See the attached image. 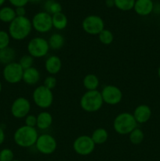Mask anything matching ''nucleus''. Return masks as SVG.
Masks as SVG:
<instances>
[{"label":"nucleus","instance_id":"nucleus-30","mask_svg":"<svg viewBox=\"0 0 160 161\" xmlns=\"http://www.w3.org/2000/svg\"><path fill=\"white\" fill-rule=\"evenodd\" d=\"M10 36L8 31L0 30V50L9 47L10 43Z\"/></svg>","mask_w":160,"mask_h":161},{"label":"nucleus","instance_id":"nucleus-15","mask_svg":"<svg viewBox=\"0 0 160 161\" xmlns=\"http://www.w3.org/2000/svg\"><path fill=\"white\" fill-rule=\"evenodd\" d=\"M154 3L152 0H136L133 10L141 17L148 16L153 12Z\"/></svg>","mask_w":160,"mask_h":161},{"label":"nucleus","instance_id":"nucleus-42","mask_svg":"<svg viewBox=\"0 0 160 161\" xmlns=\"http://www.w3.org/2000/svg\"><path fill=\"white\" fill-rule=\"evenodd\" d=\"M2 90H3V84H2L1 81H0V92L2 91Z\"/></svg>","mask_w":160,"mask_h":161},{"label":"nucleus","instance_id":"nucleus-2","mask_svg":"<svg viewBox=\"0 0 160 161\" xmlns=\"http://www.w3.org/2000/svg\"><path fill=\"white\" fill-rule=\"evenodd\" d=\"M39 135L36 127L23 125L15 130L13 134V141L19 147L27 149L35 146Z\"/></svg>","mask_w":160,"mask_h":161},{"label":"nucleus","instance_id":"nucleus-26","mask_svg":"<svg viewBox=\"0 0 160 161\" xmlns=\"http://www.w3.org/2000/svg\"><path fill=\"white\" fill-rule=\"evenodd\" d=\"M144 139V134L143 130L139 127H136L131 133L129 135V140L133 145L141 144Z\"/></svg>","mask_w":160,"mask_h":161},{"label":"nucleus","instance_id":"nucleus-36","mask_svg":"<svg viewBox=\"0 0 160 161\" xmlns=\"http://www.w3.org/2000/svg\"><path fill=\"white\" fill-rule=\"evenodd\" d=\"M6 139V135H5V131L3 130V127L0 126V146L3 144V142H5Z\"/></svg>","mask_w":160,"mask_h":161},{"label":"nucleus","instance_id":"nucleus-43","mask_svg":"<svg viewBox=\"0 0 160 161\" xmlns=\"http://www.w3.org/2000/svg\"><path fill=\"white\" fill-rule=\"evenodd\" d=\"M12 161H20V160H15V159H14V160H13Z\"/></svg>","mask_w":160,"mask_h":161},{"label":"nucleus","instance_id":"nucleus-23","mask_svg":"<svg viewBox=\"0 0 160 161\" xmlns=\"http://www.w3.org/2000/svg\"><path fill=\"white\" fill-rule=\"evenodd\" d=\"M90 137L95 145H103L108 141L109 135H108V130L105 128L98 127L93 131Z\"/></svg>","mask_w":160,"mask_h":161},{"label":"nucleus","instance_id":"nucleus-39","mask_svg":"<svg viewBox=\"0 0 160 161\" xmlns=\"http://www.w3.org/2000/svg\"><path fill=\"white\" fill-rule=\"evenodd\" d=\"M28 1H29V3H31V4H38V3L42 2V0H28Z\"/></svg>","mask_w":160,"mask_h":161},{"label":"nucleus","instance_id":"nucleus-34","mask_svg":"<svg viewBox=\"0 0 160 161\" xmlns=\"http://www.w3.org/2000/svg\"><path fill=\"white\" fill-rule=\"evenodd\" d=\"M8 1H9V3L15 8L21 7V6L25 7V6L29 3L28 0H8Z\"/></svg>","mask_w":160,"mask_h":161},{"label":"nucleus","instance_id":"nucleus-21","mask_svg":"<svg viewBox=\"0 0 160 161\" xmlns=\"http://www.w3.org/2000/svg\"><path fill=\"white\" fill-rule=\"evenodd\" d=\"M49 46L51 50H59L64 46L65 43V39H64V36L61 33L55 32L53 33L51 36H50L48 39Z\"/></svg>","mask_w":160,"mask_h":161},{"label":"nucleus","instance_id":"nucleus-6","mask_svg":"<svg viewBox=\"0 0 160 161\" xmlns=\"http://www.w3.org/2000/svg\"><path fill=\"white\" fill-rule=\"evenodd\" d=\"M50 48L48 40L41 36L34 37L27 45L28 53L34 58H42L49 53Z\"/></svg>","mask_w":160,"mask_h":161},{"label":"nucleus","instance_id":"nucleus-20","mask_svg":"<svg viewBox=\"0 0 160 161\" xmlns=\"http://www.w3.org/2000/svg\"><path fill=\"white\" fill-rule=\"evenodd\" d=\"M52 22H53V28L58 31H62L67 28L68 20H67V16L64 13L61 12L52 15Z\"/></svg>","mask_w":160,"mask_h":161},{"label":"nucleus","instance_id":"nucleus-5","mask_svg":"<svg viewBox=\"0 0 160 161\" xmlns=\"http://www.w3.org/2000/svg\"><path fill=\"white\" fill-rule=\"evenodd\" d=\"M32 100L35 105L42 109H47L53 103V91L43 85L36 86L32 92Z\"/></svg>","mask_w":160,"mask_h":161},{"label":"nucleus","instance_id":"nucleus-14","mask_svg":"<svg viewBox=\"0 0 160 161\" xmlns=\"http://www.w3.org/2000/svg\"><path fill=\"white\" fill-rule=\"evenodd\" d=\"M132 114H133V117H134L137 124H143L147 123L151 119L152 112L148 105L141 104V105H137L134 108L133 113Z\"/></svg>","mask_w":160,"mask_h":161},{"label":"nucleus","instance_id":"nucleus-45","mask_svg":"<svg viewBox=\"0 0 160 161\" xmlns=\"http://www.w3.org/2000/svg\"><path fill=\"white\" fill-rule=\"evenodd\" d=\"M159 92H160V89H159Z\"/></svg>","mask_w":160,"mask_h":161},{"label":"nucleus","instance_id":"nucleus-27","mask_svg":"<svg viewBox=\"0 0 160 161\" xmlns=\"http://www.w3.org/2000/svg\"><path fill=\"white\" fill-rule=\"evenodd\" d=\"M98 39L103 45H111L114 41V35L112 31L109 29L104 28L100 34L98 35Z\"/></svg>","mask_w":160,"mask_h":161},{"label":"nucleus","instance_id":"nucleus-22","mask_svg":"<svg viewBox=\"0 0 160 161\" xmlns=\"http://www.w3.org/2000/svg\"><path fill=\"white\" fill-rule=\"evenodd\" d=\"M16 58V51L13 47H8L0 50V64H6L13 62Z\"/></svg>","mask_w":160,"mask_h":161},{"label":"nucleus","instance_id":"nucleus-13","mask_svg":"<svg viewBox=\"0 0 160 161\" xmlns=\"http://www.w3.org/2000/svg\"><path fill=\"white\" fill-rule=\"evenodd\" d=\"M31 108V102L28 98L19 97L13 102L10 107V113L16 119H24L29 114Z\"/></svg>","mask_w":160,"mask_h":161},{"label":"nucleus","instance_id":"nucleus-19","mask_svg":"<svg viewBox=\"0 0 160 161\" xmlns=\"http://www.w3.org/2000/svg\"><path fill=\"white\" fill-rule=\"evenodd\" d=\"M83 85L86 91H97L100 86V80L95 74H87L83 78Z\"/></svg>","mask_w":160,"mask_h":161},{"label":"nucleus","instance_id":"nucleus-17","mask_svg":"<svg viewBox=\"0 0 160 161\" xmlns=\"http://www.w3.org/2000/svg\"><path fill=\"white\" fill-rule=\"evenodd\" d=\"M41 80V73L39 69L35 67H31L24 70L22 81L29 86H35Z\"/></svg>","mask_w":160,"mask_h":161},{"label":"nucleus","instance_id":"nucleus-12","mask_svg":"<svg viewBox=\"0 0 160 161\" xmlns=\"http://www.w3.org/2000/svg\"><path fill=\"white\" fill-rule=\"evenodd\" d=\"M104 103L109 105H116L122 100V91L119 87L115 85H106L100 91Z\"/></svg>","mask_w":160,"mask_h":161},{"label":"nucleus","instance_id":"nucleus-40","mask_svg":"<svg viewBox=\"0 0 160 161\" xmlns=\"http://www.w3.org/2000/svg\"><path fill=\"white\" fill-rule=\"evenodd\" d=\"M5 2H6V0H0V7H1L3 4H4Z\"/></svg>","mask_w":160,"mask_h":161},{"label":"nucleus","instance_id":"nucleus-37","mask_svg":"<svg viewBox=\"0 0 160 161\" xmlns=\"http://www.w3.org/2000/svg\"><path fill=\"white\" fill-rule=\"evenodd\" d=\"M105 5L107 7L111 8L115 6V0H105Z\"/></svg>","mask_w":160,"mask_h":161},{"label":"nucleus","instance_id":"nucleus-29","mask_svg":"<svg viewBox=\"0 0 160 161\" xmlns=\"http://www.w3.org/2000/svg\"><path fill=\"white\" fill-rule=\"evenodd\" d=\"M34 59H35L34 58H32L31 55H29L28 53V54L23 55V56L20 58L18 63L21 66L22 69H23L24 70H25V69H29V68L31 67H33Z\"/></svg>","mask_w":160,"mask_h":161},{"label":"nucleus","instance_id":"nucleus-33","mask_svg":"<svg viewBox=\"0 0 160 161\" xmlns=\"http://www.w3.org/2000/svg\"><path fill=\"white\" fill-rule=\"evenodd\" d=\"M24 125L28 126L31 127H36V124H37V116L35 115L29 114L24 118Z\"/></svg>","mask_w":160,"mask_h":161},{"label":"nucleus","instance_id":"nucleus-16","mask_svg":"<svg viewBox=\"0 0 160 161\" xmlns=\"http://www.w3.org/2000/svg\"><path fill=\"white\" fill-rule=\"evenodd\" d=\"M45 69L50 75H55L61 72L62 69V61L56 55L49 56L45 61Z\"/></svg>","mask_w":160,"mask_h":161},{"label":"nucleus","instance_id":"nucleus-10","mask_svg":"<svg viewBox=\"0 0 160 161\" xmlns=\"http://www.w3.org/2000/svg\"><path fill=\"white\" fill-rule=\"evenodd\" d=\"M24 69L18 62L13 61L4 66L3 76L5 81L10 84H17L22 81Z\"/></svg>","mask_w":160,"mask_h":161},{"label":"nucleus","instance_id":"nucleus-35","mask_svg":"<svg viewBox=\"0 0 160 161\" xmlns=\"http://www.w3.org/2000/svg\"><path fill=\"white\" fill-rule=\"evenodd\" d=\"M15 13L17 17H26V9L24 6L15 8Z\"/></svg>","mask_w":160,"mask_h":161},{"label":"nucleus","instance_id":"nucleus-38","mask_svg":"<svg viewBox=\"0 0 160 161\" xmlns=\"http://www.w3.org/2000/svg\"><path fill=\"white\" fill-rule=\"evenodd\" d=\"M153 12L156 14H160V3L154 4Z\"/></svg>","mask_w":160,"mask_h":161},{"label":"nucleus","instance_id":"nucleus-4","mask_svg":"<svg viewBox=\"0 0 160 161\" xmlns=\"http://www.w3.org/2000/svg\"><path fill=\"white\" fill-rule=\"evenodd\" d=\"M80 107L86 113H97L104 105L100 91H86L80 98Z\"/></svg>","mask_w":160,"mask_h":161},{"label":"nucleus","instance_id":"nucleus-46","mask_svg":"<svg viewBox=\"0 0 160 161\" xmlns=\"http://www.w3.org/2000/svg\"><path fill=\"white\" fill-rule=\"evenodd\" d=\"M0 69H1V67H0Z\"/></svg>","mask_w":160,"mask_h":161},{"label":"nucleus","instance_id":"nucleus-44","mask_svg":"<svg viewBox=\"0 0 160 161\" xmlns=\"http://www.w3.org/2000/svg\"><path fill=\"white\" fill-rule=\"evenodd\" d=\"M159 29H160V24H159Z\"/></svg>","mask_w":160,"mask_h":161},{"label":"nucleus","instance_id":"nucleus-25","mask_svg":"<svg viewBox=\"0 0 160 161\" xmlns=\"http://www.w3.org/2000/svg\"><path fill=\"white\" fill-rule=\"evenodd\" d=\"M44 9L50 15H54L58 13L62 12V6L61 3L55 0H46L44 3Z\"/></svg>","mask_w":160,"mask_h":161},{"label":"nucleus","instance_id":"nucleus-1","mask_svg":"<svg viewBox=\"0 0 160 161\" xmlns=\"http://www.w3.org/2000/svg\"><path fill=\"white\" fill-rule=\"evenodd\" d=\"M31 20L27 17H17L9 24L8 33L11 39L22 41L27 39L32 31Z\"/></svg>","mask_w":160,"mask_h":161},{"label":"nucleus","instance_id":"nucleus-18","mask_svg":"<svg viewBox=\"0 0 160 161\" xmlns=\"http://www.w3.org/2000/svg\"><path fill=\"white\" fill-rule=\"evenodd\" d=\"M53 118L51 113L47 111H42L37 116L36 127L40 130H48L53 124Z\"/></svg>","mask_w":160,"mask_h":161},{"label":"nucleus","instance_id":"nucleus-28","mask_svg":"<svg viewBox=\"0 0 160 161\" xmlns=\"http://www.w3.org/2000/svg\"><path fill=\"white\" fill-rule=\"evenodd\" d=\"M136 0H115V7L119 10L130 11L133 9Z\"/></svg>","mask_w":160,"mask_h":161},{"label":"nucleus","instance_id":"nucleus-8","mask_svg":"<svg viewBox=\"0 0 160 161\" xmlns=\"http://www.w3.org/2000/svg\"><path fill=\"white\" fill-rule=\"evenodd\" d=\"M35 148L39 153L43 155H51L57 148L56 138L50 134L44 133L39 135L35 143Z\"/></svg>","mask_w":160,"mask_h":161},{"label":"nucleus","instance_id":"nucleus-24","mask_svg":"<svg viewBox=\"0 0 160 161\" xmlns=\"http://www.w3.org/2000/svg\"><path fill=\"white\" fill-rule=\"evenodd\" d=\"M17 17L15 9L10 6H3L0 9V20L3 23H11Z\"/></svg>","mask_w":160,"mask_h":161},{"label":"nucleus","instance_id":"nucleus-7","mask_svg":"<svg viewBox=\"0 0 160 161\" xmlns=\"http://www.w3.org/2000/svg\"><path fill=\"white\" fill-rule=\"evenodd\" d=\"M31 20L33 29L41 34L48 33L53 28L52 15L45 11L38 12L33 16Z\"/></svg>","mask_w":160,"mask_h":161},{"label":"nucleus","instance_id":"nucleus-3","mask_svg":"<svg viewBox=\"0 0 160 161\" xmlns=\"http://www.w3.org/2000/svg\"><path fill=\"white\" fill-rule=\"evenodd\" d=\"M136 127H137V123L133 114L128 112L120 113L113 121V129L120 135H129Z\"/></svg>","mask_w":160,"mask_h":161},{"label":"nucleus","instance_id":"nucleus-32","mask_svg":"<svg viewBox=\"0 0 160 161\" xmlns=\"http://www.w3.org/2000/svg\"><path fill=\"white\" fill-rule=\"evenodd\" d=\"M56 83H57V81H56V77H55L54 75H48V76L45 77V80H44L43 86H45V87H47L48 89L53 91V90L56 87Z\"/></svg>","mask_w":160,"mask_h":161},{"label":"nucleus","instance_id":"nucleus-11","mask_svg":"<svg viewBox=\"0 0 160 161\" xmlns=\"http://www.w3.org/2000/svg\"><path fill=\"white\" fill-rule=\"evenodd\" d=\"M73 149L78 155L86 157L90 155L95 149V143L89 135H80L73 142Z\"/></svg>","mask_w":160,"mask_h":161},{"label":"nucleus","instance_id":"nucleus-9","mask_svg":"<svg viewBox=\"0 0 160 161\" xmlns=\"http://www.w3.org/2000/svg\"><path fill=\"white\" fill-rule=\"evenodd\" d=\"M83 31L91 36H98L104 29V21L97 15H89L82 22Z\"/></svg>","mask_w":160,"mask_h":161},{"label":"nucleus","instance_id":"nucleus-41","mask_svg":"<svg viewBox=\"0 0 160 161\" xmlns=\"http://www.w3.org/2000/svg\"><path fill=\"white\" fill-rule=\"evenodd\" d=\"M158 78L160 79V66L158 67Z\"/></svg>","mask_w":160,"mask_h":161},{"label":"nucleus","instance_id":"nucleus-31","mask_svg":"<svg viewBox=\"0 0 160 161\" xmlns=\"http://www.w3.org/2000/svg\"><path fill=\"white\" fill-rule=\"evenodd\" d=\"M14 160V153L9 148H4L0 151V161H12Z\"/></svg>","mask_w":160,"mask_h":161}]
</instances>
